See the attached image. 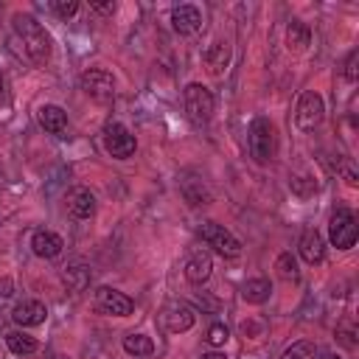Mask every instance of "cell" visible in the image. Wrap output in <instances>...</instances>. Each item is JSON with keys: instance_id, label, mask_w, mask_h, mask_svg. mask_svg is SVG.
I'll return each instance as SVG.
<instances>
[{"instance_id": "6da1fadb", "label": "cell", "mask_w": 359, "mask_h": 359, "mask_svg": "<svg viewBox=\"0 0 359 359\" xmlns=\"http://www.w3.org/2000/svg\"><path fill=\"white\" fill-rule=\"evenodd\" d=\"M14 31L20 34L22 48H25V53L31 56V62L45 65V62L50 59V34H48L31 14H17V17H14Z\"/></svg>"}, {"instance_id": "7a4b0ae2", "label": "cell", "mask_w": 359, "mask_h": 359, "mask_svg": "<svg viewBox=\"0 0 359 359\" xmlns=\"http://www.w3.org/2000/svg\"><path fill=\"white\" fill-rule=\"evenodd\" d=\"M196 236H199L208 247H213L219 255H224V258H236V255H241V241H238L224 224L202 222V224L196 227Z\"/></svg>"}, {"instance_id": "3957f363", "label": "cell", "mask_w": 359, "mask_h": 359, "mask_svg": "<svg viewBox=\"0 0 359 359\" xmlns=\"http://www.w3.org/2000/svg\"><path fill=\"white\" fill-rule=\"evenodd\" d=\"M185 112L191 118V123L202 126L210 121L213 115V93L205 87V84H188L185 87Z\"/></svg>"}, {"instance_id": "277c9868", "label": "cell", "mask_w": 359, "mask_h": 359, "mask_svg": "<svg viewBox=\"0 0 359 359\" xmlns=\"http://www.w3.org/2000/svg\"><path fill=\"white\" fill-rule=\"evenodd\" d=\"M328 238L337 250H351L356 244V219L348 208H339L331 213V222H328Z\"/></svg>"}, {"instance_id": "5b68a950", "label": "cell", "mask_w": 359, "mask_h": 359, "mask_svg": "<svg viewBox=\"0 0 359 359\" xmlns=\"http://www.w3.org/2000/svg\"><path fill=\"white\" fill-rule=\"evenodd\" d=\"M104 149H107L112 157L126 160V157H132V154H135L137 143H135V135H132L123 123L109 121V123L104 126Z\"/></svg>"}, {"instance_id": "8992f818", "label": "cell", "mask_w": 359, "mask_h": 359, "mask_svg": "<svg viewBox=\"0 0 359 359\" xmlns=\"http://www.w3.org/2000/svg\"><path fill=\"white\" fill-rule=\"evenodd\" d=\"M323 115H325L323 95H320V93H314V90H306V93L300 95V101H297V112H294L297 126H300L303 132H311L314 126H320Z\"/></svg>"}, {"instance_id": "52a82bcc", "label": "cell", "mask_w": 359, "mask_h": 359, "mask_svg": "<svg viewBox=\"0 0 359 359\" xmlns=\"http://www.w3.org/2000/svg\"><path fill=\"white\" fill-rule=\"evenodd\" d=\"M250 151L258 163L269 160L272 151H275V129L266 118H255L250 123Z\"/></svg>"}, {"instance_id": "ba28073f", "label": "cell", "mask_w": 359, "mask_h": 359, "mask_svg": "<svg viewBox=\"0 0 359 359\" xmlns=\"http://www.w3.org/2000/svg\"><path fill=\"white\" fill-rule=\"evenodd\" d=\"M81 90L95 101H109L115 95V79L104 67H90L81 73Z\"/></svg>"}, {"instance_id": "9c48e42d", "label": "cell", "mask_w": 359, "mask_h": 359, "mask_svg": "<svg viewBox=\"0 0 359 359\" xmlns=\"http://www.w3.org/2000/svg\"><path fill=\"white\" fill-rule=\"evenodd\" d=\"M95 306L104 314H112V317H129L135 311V303L123 292H118L112 286H98L95 289Z\"/></svg>"}, {"instance_id": "30bf717a", "label": "cell", "mask_w": 359, "mask_h": 359, "mask_svg": "<svg viewBox=\"0 0 359 359\" xmlns=\"http://www.w3.org/2000/svg\"><path fill=\"white\" fill-rule=\"evenodd\" d=\"M194 320H196L194 309H191L188 303H182V300H171V303H165V309H163V325H165L171 334H185V331L194 325Z\"/></svg>"}, {"instance_id": "8fae6325", "label": "cell", "mask_w": 359, "mask_h": 359, "mask_svg": "<svg viewBox=\"0 0 359 359\" xmlns=\"http://www.w3.org/2000/svg\"><path fill=\"white\" fill-rule=\"evenodd\" d=\"M171 22H174V31L180 34H196L202 28V11L191 3H180L171 8Z\"/></svg>"}, {"instance_id": "7c38bea8", "label": "cell", "mask_w": 359, "mask_h": 359, "mask_svg": "<svg viewBox=\"0 0 359 359\" xmlns=\"http://www.w3.org/2000/svg\"><path fill=\"white\" fill-rule=\"evenodd\" d=\"M297 252H300V258L306 264H320L325 258V241H323V236L314 227L303 230V236L297 241Z\"/></svg>"}, {"instance_id": "4fadbf2b", "label": "cell", "mask_w": 359, "mask_h": 359, "mask_svg": "<svg viewBox=\"0 0 359 359\" xmlns=\"http://www.w3.org/2000/svg\"><path fill=\"white\" fill-rule=\"evenodd\" d=\"M210 269H213V258L205 250H194L188 255V261H185V278L191 283H196V286H202L210 278Z\"/></svg>"}, {"instance_id": "5bb4252c", "label": "cell", "mask_w": 359, "mask_h": 359, "mask_svg": "<svg viewBox=\"0 0 359 359\" xmlns=\"http://www.w3.org/2000/svg\"><path fill=\"white\" fill-rule=\"evenodd\" d=\"M45 317H48V309H45L39 300H22V303H17L14 311H11V320H14L17 325H22V328L42 325Z\"/></svg>"}, {"instance_id": "9a60e30c", "label": "cell", "mask_w": 359, "mask_h": 359, "mask_svg": "<svg viewBox=\"0 0 359 359\" xmlns=\"http://www.w3.org/2000/svg\"><path fill=\"white\" fill-rule=\"evenodd\" d=\"M67 213L73 219H90L95 213V196L87 188H73L67 191Z\"/></svg>"}, {"instance_id": "2e32d148", "label": "cell", "mask_w": 359, "mask_h": 359, "mask_svg": "<svg viewBox=\"0 0 359 359\" xmlns=\"http://www.w3.org/2000/svg\"><path fill=\"white\" fill-rule=\"evenodd\" d=\"M62 247H65L62 236H56V233H50V230H36V233L31 236V250H34V255H39V258H56V255L62 252Z\"/></svg>"}, {"instance_id": "e0dca14e", "label": "cell", "mask_w": 359, "mask_h": 359, "mask_svg": "<svg viewBox=\"0 0 359 359\" xmlns=\"http://www.w3.org/2000/svg\"><path fill=\"white\" fill-rule=\"evenodd\" d=\"M39 123H42L45 132H50V135H62L65 126H67V115H65L62 107H56V104H45V107H39Z\"/></svg>"}, {"instance_id": "ac0fdd59", "label": "cell", "mask_w": 359, "mask_h": 359, "mask_svg": "<svg viewBox=\"0 0 359 359\" xmlns=\"http://www.w3.org/2000/svg\"><path fill=\"white\" fill-rule=\"evenodd\" d=\"M202 59H205L208 70H210L213 76H219V73H224L227 65H230V48H227L224 42H213V45L202 53Z\"/></svg>"}, {"instance_id": "d6986e66", "label": "cell", "mask_w": 359, "mask_h": 359, "mask_svg": "<svg viewBox=\"0 0 359 359\" xmlns=\"http://www.w3.org/2000/svg\"><path fill=\"white\" fill-rule=\"evenodd\" d=\"M269 294H272V283L266 280V278H250V280H244V286H241V297L247 300V303H266L269 300Z\"/></svg>"}, {"instance_id": "ffe728a7", "label": "cell", "mask_w": 359, "mask_h": 359, "mask_svg": "<svg viewBox=\"0 0 359 359\" xmlns=\"http://www.w3.org/2000/svg\"><path fill=\"white\" fill-rule=\"evenodd\" d=\"M6 345H8V351L17 353V356H28V353H34V351L39 348L36 339L28 337L25 331H8V334H6Z\"/></svg>"}, {"instance_id": "44dd1931", "label": "cell", "mask_w": 359, "mask_h": 359, "mask_svg": "<svg viewBox=\"0 0 359 359\" xmlns=\"http://www.w3.org/2000/svg\"><path fill=\"white\" fill-rule=\"evenodd\" d=\"M123 351L129 356H149L154 351V342L146 334H126L123 337Z\"/></svg>"}, {"instance_id": "7402d4cb", "label": "cell", "mask_w": 359, "mask_h": 359, "mask_svg": "<svg viewBox=\"0 0 359 359\" xmlns=\"http://www.w3.org/2000/svg\"><path fill=\"white\" fill-rule=\"evenodd\" d=\"M309 39H311L309 25H303V22H289V28H286V45H289V50H303V48L309 45Z\"/></svg>"}, {"instance_id": "603a6c76", "label": "cell", "mask_w": 359, "mask_h": 359, "mask_svg": "<svg viewBox=\"0 0 359 359\" xmlns=\"http://www.w3.org/2000/svg\"><path fill=\"white\" fill-rule=\"evenodd\" d=\"M275 269H278V275L283 278V280H297V258L292 255V252H280L278 255V261H275Z\"/></svg>"}, {"instance_id": "cb8c5ba5", "label": "cell", "mask_w": 359, "mask_h": 359, "mask_svg": "<svg viewBox=\"0 0 359 359\" xmlns=\"http://www.w3.org/2000/svg\"><path fill=\"white\" fill-rule=\"evenodd\" d=\"M280 359H314V342H306V339L292 342V345L283 351Z\"/></svg>"}, {"instance_id": "d4e9b609", "label": "cell", "mask_w": 359, "mask_h": 359, "mask_svg": "<svg viewBox=\"0 0 359 359\" xmlns=\"http://www.w3.org/2000/svg\"><path fill=\"white\" fill-rule=\"evenodd\" d=\"M213 348H219V345H224L227 339H230V331H227V325L224 323H213L210 328H208V337H205Z\"/></svg>"}, {"instance_id": "484cf974", "label": "cell", "mask_w": 359, "mask_h": 359, "mask_svg": "<svg viewBox=\"0 0 359 359\" xmlns=\"http://www.w3.org/2000/svg\"><path fill=\"white\" fill-rule=\"evenodd\" d=\"M53 11L67 20V17H73L79 11V0H53Z\"/></svg>"}, {"instance_id": "4316f807", "label": "cell", "mask_w": 359, "mask_h": 359, "mask_svg": "<svg viewBox=\"0 0 359 359\" xmlns=\"http://www.w3.org/2000/svg\"><path fill=\"white\" fill-rule=\"evenodd\" d=\"M356 59H359L356 50H351L348 59H345V79H348V81H356Z\"/></svg>"}, {"instance_id": "83f0119b", "label": "cell", "mask_w": 359, "mask_h": 359, "mask_svg": "<svg viewBox=\"0 0 359 359\" xmlns=\"http://www.w3.org/2000/svg\"><path fill=\"white\" fill-rule=\"evenodd\" d=\"M90 8H93L95 14H112V11H115V3H112V0H107V3H90Z\"/></svg>"}, {"instance_id": "f1b7e54d", "label": "cell", "mask_w": 359, "mask_h": 359, "mask_svg": "<svg viewBox=\"0 0 359 359\" xmlns=\"http://www.w3.org/2000/svg\"><path fill=\"white\" fill-rule=\"evenodd\" d=\"M199 359H227V353H222V351H210V353H202Z\"/></svg>"}, {"instance_id": "f546056e", "label": "cell", "mask_w": 359, "mask_h": 359, "mask_svg": "<svg viewBox=\"0 0 359 359\" xmlns=\"http://www.w3.org/2000/svg\"><path fill=\"white\" fill-rule=\"evenodd\" d=\"M323 359H339V356H337V353H328V356H323Z\"/></svg>"}, {"instance_id": "4dcf8cb0", "label": "cell", "mask_w": 359, "mask_h": 359, "mask_svg": "<svg viewBox=\"0 0 359 359\" xmlns=\"http://www.w3.org/2000/svg\"><path fill=\"white\" fill-rule=\"evenodd\" d=\"M0 98H3V81H0Z\"/></svg>"}]
</instances>
